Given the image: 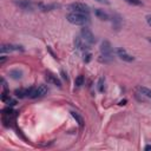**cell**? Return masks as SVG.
Returning a JSON list of instances; mask_svg holds the SVG:
<instances>
[{
    "label": "cell",
    "mask_w": 151,
    "mask_h": 151,
    "mask_svg": "<svg viewBox=\"0 0 151 151\" xmlns=\"http://www.w3.org/2000/svg\"><path fill=\"white\" fill-rule=\"evenodd\" d=\"M100 57H99V60L101 63H110L113 60V48L110 44V41L107 40H104L101 44H100Z\"/></svg>",
    "instance_id": "1"
},
{
    "label": "cell",
    "mask_w": 151,
    "mask_h": 151,
    "mask_svg": "<svg viewBox=\"0 0 151 151\" xmlns=\"http://www.w3.org/2000/svg\"><path fill=\"white\" fill-rule=\"evenodd\" d=\"M66 19L68 22H71L73 25H78V26H86L87 24H90V15L81 14V13L70 12L66 15Z\"/></svg>",
    "instance_id": "2"
},
{
    "label": "cell",
    "mask_w": 151,
    "mask_h": 151,
    "mask_svg": "<svg viewBox=\"0 0 151 151\" xmlns=\"http://www.w3.org/2000/svg\"><path fill=\"white\" fill-rule=\"evenodd\" d=\"M67 8L71 12H74V13H81V14L90 15V7L86 4H83V2H73V4H70L67 6Z\"/></svg>",
    "instance_id": "3"
},
{
    "label": "cell",
    "mask_w": 151,
    "mask_h": 151,
    "mask_svg": "<svg viewBox=\"0 0 151 151\" xmlns=\"http://www.w3.org/2000/svg\"><path fill=\"white\" fill-rule=\"evenodd\" d=\"M80 34H81V38L86 42H88L90 45L96 42V37H94V34L92 33V31L87 26H83V28L80 29Z\"/></svg>",
    "instance_id": "4"
},
{
    "label": "cell",
    "mask_w": 151,
    "mask_h": 151,
    "mask_svg": "<svg viewBox=\"0 0 151 151\" xmlns=\"http://www.w3.org/2000/svg\"><path fill=\"white\" fill-rule=\"evenodd\" d=\"M47 93H48V87H47L46 85L41 84V85L37 86V87L34 86V88H33L32 94H31L29 98H33V99H35V98H41V97L46 96Z\"/></svg>",
    "instance_id": "5"
},
{
    "label": "cell",
    "mask_w": 151,
    "mask_h": 151,
    "mask_svg": "<svg viewBox=\"0 0 151 151\" xmlns=\"http://www.w3.org/2000/svg\"><path fill=\"white\" fill-rule=\"evenodd\" d=\"M90 46L91 45L88 42H86L81 37H76L74 38V47L77 50H80L83 52H90V50H91Z\"/></svg>",
    "instance_id": "6"
},
{
    "label": "cell",
    "mask_w": 151,
    "mask_h": 151,
    "mask_svg": "<svg viewBox=\"0 0 151 151\" xmlns=\"http://www.w3.org/2000/svg\"><path fill=\"white\" fill-rule=\"evenodd\" d=\"M13 51H24V47L20 45H13V44H2L0 47L1 53H7V52H13Z\"/></svg>",
    "instance_id": "7"
},
{
    "label": "cell",
    "mask_w": 151,
    "mask_h": 151,
    "mask_svg": "<svg viewBox=\"0 0 151 151\" xmlns=\"http://www.w3.org/2000/svg\"><path fill=\"white\" fill-rule=\"evenodd\" d=\"M13 2L24 11H33V4L31 0H13Z\"/></svg>",
    "instance_id": "8"
},
{
    "label": "cell",
    "mask_w": 151,
    "mask_h": 151,
    "mask_svg": "<svg viewBox=\"0 0 151 151\" xmlns=\"http://www.w3.org/2000/svg\"><path fill=\"white\" fill-rule=\"evenodd\" d=\"M117 55H118L122 60L127 61V63H131V61L134 60V57H132L131 54H129L124 48H118V50H117Z\"/></svg>",
    "instance_id": "9"
},
{
    "label": "cell",
    "mask_w": 151,
    "mask_h": 151,
    "mask_svg": "<svg viewBox=\"0 0 151 151\" xmlns=\"http://www.w3.org/2000/svg\"><path fill=\"white\" fill-rule=\"evenodd\" d=\"M45 78H46L47 83H50V84H52V85H55V86H58V87H61V83H60L59 78H58L55 74H53L52 72H46Z\"/></svg>",
    "instance_id": "10"
},
{
    "label": "cell",
    "mask_w": 151,
    "mask_h": 151,
    "mask_svg": "<svg viewBox=\"0 0 151 151\" xmlns=\"http://www.w3.org/2000/svg\"><path fill=\"white\" fill-rule=\"evenodd\" d=\"M94 15H96L98 19L104 20V21L110 20V15H109L104 9H100V8H94Z\"/></svg>",
    "instance_id": "11"
},
{
    "label": "cell",
    "mask_w": 151,
    "mask_h": 151,
    "mask_svg": "<svg viewBox=\"0 0 151 151\" xmlns=\"http://www.w3.org/2000/svg\"><path fill=\"white\" fill-rule=\"evenodd\" d=\"M1 100H2L7 106H14V105H17V100L13 99L12 97H9V94H7L6 91L2 93V96H1Z\"/></svg>",
    "instance_id": "12"
},
{
    "label": "cell",
    "mask_w": 151,
    "mask_h": 151,
    "mask_svg": "<svg viewBox=\"0 0 151 151\" xmlns=\"http://www.w3.org/2000/svg\"><path fill=\"white\" fill-rule=\"evenodd\" d=\"M8 76H9L12 79H14V80H19V79L22 78L24 73H22L21 70H19V68H14V70H11V71L8 72Z\"/></svg>",
    "instance_id": "13"
},
{
    "label": "cell",
    "mask_w": 151,
    "mask_h": 151,
    "mask_svg": "<svg viewBox=\"0 0 151 151\" xmlns=\"http://www.w3.org/2000/svg\"><path fill=\"white\" fill-rule=\"evenodd\" d=\"M137 91H138L142 96H144V97L151 99V90H150V88H147V87H145V86H137Z\"/></svg>",
    "instance_id": "14"
},
{
    "label": "cell",
    "mask_w": 151,
    "mask_h": 151,
    "mask_svg": "<svg viewBox=\"0 0 151 151\" xmlns=\"http://www.w3.org/2000/svg\"><path fill=\"white\" fill-rule=\"evenodd\" d=\"M38 7L42 11V12H47V11H52V9H54V8H57V7H59L58 5H55V4H52V5H46V4H42V2H39L38 4Z\"/></svg>",
    "instance_id": "15"
},
{
    "label": "cell",
    "mask_w": 151,
    "mask_h": 151,
    "mask_svg": "<svg viewBox=\"0 0 151 151\" xmlns=\"http://www.w3.org/2000/svg\"><path fill=\"white\" fill-rule=\"evenodd\" d=\"M122 18L118 15V14H114L112 17V26L114 27V29H119L120 26H122Z\"/></svg>",
    "instance_id": "16"
},
{
    "label": "cell",
    "mask_w": 151,
    "mask_h": 151,
    "mask_svg": "<svg viewBox=\"0 0 151 151\" xmlns=\"http://www.w3.org/2000/svg\"><path fill=\"white\" fill-rule=\"evenodd\" d=\"M2 114H4V117H9V118H12V117L15 114V111H13L12 106H7V107H5V109L2 110Z\"/></svg>",
    "instance_id": "17"
},
{
    "label": "cell",
    "mask_w": 151,
    "mask_h": 151,
    "mask_svg": "<svg viewBox=\"0 0 151 151\" xmlns=\"http://www.w3.org/2000/svg\"><path fill=\"white\" fill-rule=\"evenodd\" d=\"M14 94L18 98H25L27 97V88H17L14 91Z\"/></svg>",
    "instance_id": "18"
},
{
    "label": "cell",
    "mask_w": 151,
    "mask_h": 151,
    "mask_svg": "<svg viewBox=\"0 0 151 151\" xmlns=\"http://www.w3.org/2000/svg\"><path fill=\"white\" fill-rule=\"evenodd\" d=\"M84 81H85L84 76H83V74H79V76L74 79V86H76V87H80L81 85H84Z\"/></svg>",
    "instance_id": "19"
},
{
    "label": "cell",
    "mask_w": 151,
    "mask_h": 151,
    "mask_svg": "<svg viewBox=\"0 0 151 151\" xmlns=\"http://www.w3.org/2000/svg\"><path fill=\"white\" fill-rule=\"evenodd\" d=\"M71 114H72V117L77 120V123L79 124V126H80V127H83V125H84V119H83L78 113H76V112H71Z\"/></svg>",
    "instance_id": "20"
},
{
    "label": "cell",
    "mask_w": 151,
    "mask_h": 151,
    "mask_svg": "<svg viewBox=\"0 0 151 151\" xmlns=\"http://www.w3.org/2000/svg\"><path fill=\"white\" fill-rule=\"evenodd\" d=\"M104 90H105V79L101 77L98 80V91L99 92H104Z\"/></svg>",
    "instance_id": "21"
},
{
    "label": "cell",
    "mask_w": 151,
    "mask_h": 151,
    "mask_svg": "<svg viewBox=\"0 0 151 151\" xmlns=\"http://www.w3.org/2000/svg\"><path fill=\"white\" fill-rule=\"evenodd\" d=\"M125 1L130 5H133V6H142L143 5L142 0H125Z\"/></svg>",
    "instance_id": "22"
},
{
    "label": "cell",
    "mask_w": 151,
    "mask_h": 151,
    "mask_svg": "<svg viewBox=\"0 0 151 151\" xmlns=\"http://www.w3.org/2000/svg\"><path fill=\"white\" fill-rule=\"evenodd\" d=\"M91 59H92V54L90 52H84V61L85 63H88Z\"/></svg>",
    "instance_id": "23"
},
{
    "label": "cell",
    "mask_w": 151,
    "mask_h": 151,
    "mask_svg": "<svg viewBox=\"0 0 151 151\" xmlns=\"http://www.w3.org/2000/svg\"><path fill=\"white\" fill-rule=\"evenodd\" d=\"M97 2H100V4H104V5H110V0H96Z\"/></svg>",
    "instance_id": "24"
},
{
    "label": "cell",
    "mask_w": 151,
    "mask_h": 151,
    "mask_svg": "<svg viewBox=\"0 0 151 151\" xmlns=\"http://www.w3.org/2000/svg\"><path fill=\"white\" fill-rule=\"evenodd\" d=\"M145 19H146V22L151 26V15H146V17H145Z\"/></svg>",
    "instance_id": "25"
},
{
    "label": "cell",
    "mask_w": 151,
    "mask_h": 151,
    "mask_svg": "<svg viewBox=\"0 0 151 151\" xmlns=\"http://www.w3.org/2000/svg\"><path fill=\"white\" fill-rule=\"evenodd\" d=\"M6 59H7V58H6V57H5V55H2V57H1V58H0V64H1V65H2V64H4V63H5V61H6Z\"/></svg>",
    "instance_id": "26"
},
{
    "label": "cell",
    "mask_w": 151,
    "mask_h": 151,
    "mask_svg": "<svg viewBox=\"0 0 151 151\" xmlns=\"http://www.w3.org/2000/svg\"><path fill=\"white\" fill-rule=\"evenodd\" d=\"M61 77H63V79H65V80H67L68 78H67V74L64 72V71H61Z\"/></svg>",
    "instance_id": "27"
},
{
    "label": "cell",
    "mask_w": 151,
    "mask_h": 151,
    "mask_svg": "<svg viewBox=\"0 0 151 151\" xmlns=\"http://www.w3.org/2000/svg\"><path fill=\"white\" fill-rule=\"evenodd\" d=\"M1 81H2V86H4V88L6 90V88H7V84H6V81H5V79L2 78V79H1Z\"/></svg>",
    "instance_id": "28"
},
{
    "label": "cell",
    "mask_w": 151,
    "mask_h": 151,
    "mask_svg": "<svg viewBox=\"0 0 151 151\" xmlns=\"http://www.w3.org/2000/svg\"><path fill=\"white\" fill-rule=\"evenodd\" d=\"M144 150H145V151H149V150H151V144H149V145H146V146L144 147Z\"/></svg>",
    "instance_id": "29"
},
{
    "label": "cell",
    "mask_w": 151,
    "mask_h": 151,
    "mask_svg": "<svg viewBox=\"0 0 151 151\" xmlns=\"http://www.w3.org/2000/svg\"><path fill=\"white\" fill-rule=\"evenodd\" d=\"M125 103H126V99H124V100H120V101H119V105H125Z\"/></svg>",
    "instance_id": "30"
},
{
    "label": "cell",
    "mask_w": 151,
    "mask_h": 151,
    "mask_svg": "<svg viewBox=\"0 0 151 151\" xmlns=\"http://www.w3.org/2000/svg\"><path fill=\"white\" fill-rule=\"evenodd\" d=\"M147 41H149V42H151V37H149V38H147Z\"/></svg>",
    "instance_id": "31"
}]
</instances>
